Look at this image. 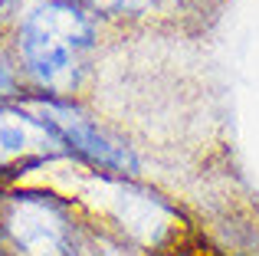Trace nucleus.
Instances as JSON below:
<instances>
[{"instance_id":"f257e3e1","label":"nucleus","mask_w":259,"mask_h":256,"mask_svg":"<svg viewBox=\"0 0 259 256\" xmlns=\"http://www.w3.org/2000/svg\"><path fill=\"white\" fill-rule=\"evenodd\" d=\"M102 17L82 0H23L4 30L30 96L72 99L92 69Z\"/></svg>"},{"instance_id":"f03ea898","label":"nucleus","mask_w":259,"mask_h":256,"mask_svg":"<svg viewBox=\"0 0 259 256\" xmlns=\"http://www.w3.org/2000/svg\"><path fill=\"white\" fill-rule=\"evenodd\" d=\"M0 246L7 256H92V230L69 197L46 187H0Z\"/></svg>"},{"instance_id":"7ed1b4c3","label":"nucleus","mask_w":259,"mask_h":256,"mask_svg":"<svg viewBox=\"0 0 259 256\" xmlns=\"http://www.w3.org/2000/svg\"><path fill=\"white\" fill-rule=\"evenodd\" d=\"M26 102L36 105L39 115L46 118L53 141L59 154L89 164L95 174H115V178H132L141 171V158L125 138L112 135L105 125H99L92 115H85L76 105V99H46V96H30Z\"/></svg>"},{"instance_id":"20e7f679","label":"nucleus","mask_w":259,"mask_h":256,"mask_svg":"<svg viewBox=\"0 0 259 256\" xmlns=\"http://www.w3.org/2000/svg\"><path fill=\"white\" fill-rule=\"evenodd\" d=\"M23 96H26L23 79H20L17 63H13L4 36H0V102H17V99H23Z\"/></svg>"},{"instance_id":"39448f33","label":"nucleus","mask_w":259,"mask_h":256,"mask_svg":"<svg viewBox=\"0 0 259 256\" xmlns=\"http://www.w3.org/2000/svg\"><path fill=\"white\" fill-rule=\"evenodd\" d=\"M89 10L99 17H128V13H141L154 4V0H82Z\"/></svg>"},{"instance_id":"423d86ee","label":"nucleus","mask_w":259,"mask_h":256,"mask_svg":"<svg viewBox=\"0 0 259 256\" xmlns=\"http://www.w3.org/2000/svg\"><path fill=\"white\" fill-rule=\"evenodd\" d=\"M23 4V0H0V36H4L7 23H10V17L17 13V7Z\"/></svg>"},{"instance_id":"0eeeda50","label":"nucleus","mask_w":259,"mask_h":256,"mask_svg":"<svg viewBox=\"0 0 259 256\" xmlns=\"http://www.w3.org/2000/svg\"><path fill=\"white\" fill-rule=\"evenodd\" d=\"M154 256H197V253H190V250H181V246H174V250H158Z\"/></svg>"},{"instance_id":"6e6552de","label":"nucleus","mask_w":259,"mask_h":256,"mask_svg":"<svg viewBox=\"0 0 259 256\" xmlns=\"http://www.w3.org/2000/svg\"><path fill=\"white\" fill-rule=\"evenodd\" d=\"M0 256H7V253H4V250H0Z\"/></svg>"},{"instance_id":"1a4fd4ad","label":"nucleus","mask_w":259,"mask_h":256,"mask_svg":"<svg viewBox=\"0 0 259 256\" xmlns=\"http://www.w3.org/2000/svg\"><path fill=\"white\" fill-rule=\"evenodd\" d=\"M0 250H4V246H0Z\"/></svg>"}]
</instances>
